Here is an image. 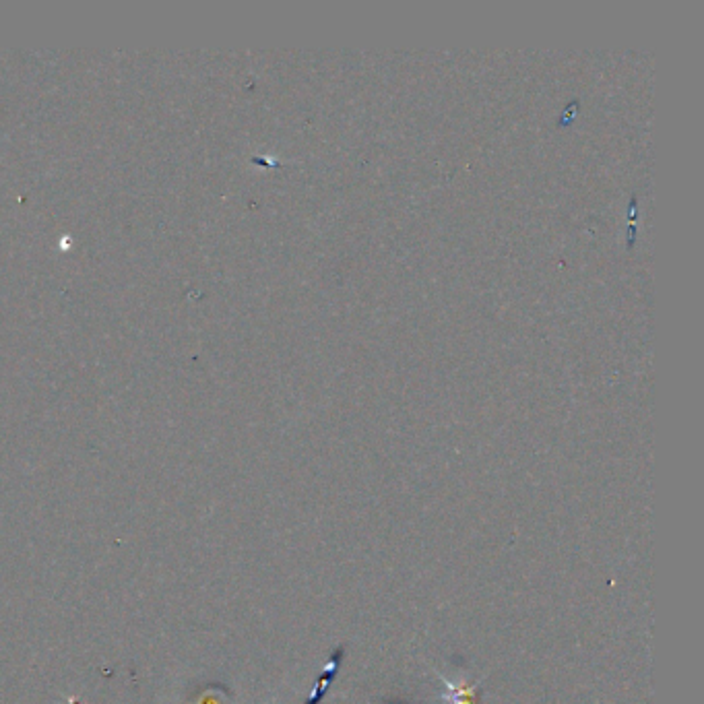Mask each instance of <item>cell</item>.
<instances>
[{
	"label": "cell",
	"mask_w": 704,
	"mask_h": 704,
	"mask_svg": "<svg viewBox=\"0 0 704 704\" xmlns=\"http://www.w3.org/2000/svg\"><path fill=\"white\" fill-rule=\"evenodd\" d=\"M448 686V700L453 704H477L479 702V690L473 686H463V684H446Z\"/></svg>",
	"instance_id": "1"
}]
</instances>
